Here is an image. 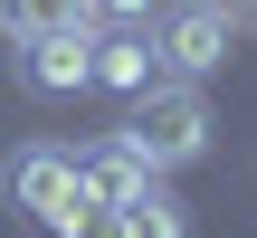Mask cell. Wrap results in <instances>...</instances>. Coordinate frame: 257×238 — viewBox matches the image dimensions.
Returning a JSON list of instances; mask_svg holds the SVG:
<instances>
[{"label":"cell","mask_w":257,"mask_h":238,"mask_svg":"<svg viewBox=\"0 0 257 238\" xmlns=\"http://www.w3.org/2000/svg\"><path fill=\"white\" fill-rule=\"evenodd\" d=\"M124 134H134V153H143L153 172H181V162L210 153V95H200L191 76H153V86L134 95Z\"/></svg>","instance_id":"1"},{"label":"cell","mask_w":257,"mask_h":238,"mask_svg":"<svg viewBox=\"0 0 257 238\" xmlns=\"http://www.w3.org/2000/svg\"><path fill=\"white\" fill-rule=\"evenodd\" d=\"M229 48H238V10L229 0H162V29H153V57L172 67V76H219L229 67Z\"/></svg>","instance_id":"2"},{"label":"cell","mask_w":257,"mask_h":238,"mask_svg":"<svg viewBox=\"0 0 257 238\" xmlns=\"http://www.w3.org/2000/svg\"><path fill=\"white\" fill-rule=\"evenodd\" d=\"M0 191H10V210H29V219H67L76 200H86V172H76V153L67 143H19L10 162H0Z\"/></svg>","instance_id":"3"},{"label":"cell","mask_w":257,"mask_h":238,"mask_svg":"<svg viewBox=\"0 0 257 238\" xmlns=\"http://www.w3.org/2000/svg\"><path fill=\"white\" fill-rule=\"evenodd\" d=\"M19 86H29V95H76V86H95V19H86V29H38V38H19Z\"/></svg>","instance_id":"4"},{"label":"cell","mask_w":257,"mask_h":238,"mask_svg":"<svg viewBox=\"0 0 257 238\" xmlns=\"http://www.w3.org/2000/svg\"><path fill=\"white\" fill-rule=\"evenodd\" d=\"M76 172H86V191H95V200H134V191H153V162L134 153V134H124V124H114L105 143H86V153H76Z\"/></svg>","instance_id":"5"},{"label":"cell","mask_w":257,"mask_h":238,"mask_svg":"<svg viewBox=\"0 0 257 238\" xmlns=\"http://www.w3.org/2000/svg\"><path fill=\"white\" fill-rule=\"evenodd\" d=\"M162 76V57H153V38H134V29H114V38H95V86H114V95H143Z\"/></svg>","instance_id":"6"},{"label":"cell","mask_w":257,"mask_h":238,"mask_svg":"<svg viewBox=\"0 0 257 238\" xmlns=\"http://www.w3.org/2000/svg\"><path fill=\"white\" fill-rule=\"evenodd\" d=\"M95 0H0V38H38V29H86Z\"/></svg>","instance_id":"7"},{"label":"cell","mask_w":257,"mask_h":238,"mask_svg":"<svg viewBox=\"0 0 257 238\" xmlns=\"http://www.w3.org/2000/svg\"><path fill=\"white\" fill-rule=\"evenodd\" d=\"M124 238H191V219H181L172 191H134L124 200Z\"/></svg>","instance_id":"8"},{"label":"cell","mask_w":257,"mask_h":238,"mask_svg":"<svg viewBox=\"0 0 257 238\" xmlns=\"http://www.w3.org/2000/svg\"><path fill=\"white\" fill-rule=\"evenodd\" d=\"M57 238H124V200H95V191H86V200L57 219Z\"/></svg>","instance_id":"9"},{"label":"cell","mask_w":257,"mask_h":238,"mask_svg":"<svg viewBox=\"0 0 257 238\" xmlns=\"http://www.w3.org/2000/svg\"><path fill=\"white\" fill-rule=\"evenodd\" d=\"M95 10H105V19H124V29H134V19H153V0H95Z\"/></svg>","instance_id":"10"},{"label":"cell","mask_w":257,"mask_h":238,"mask_svg":"<svg viewBox=\"0 0 257 238\" xmlns=\"http://www.w3.org/2000/svg\"><path fill=\"white\" fill-rule=\"evenodd\" d=\"M238 10H257V0H238Z\"/></svg>","instance_id":"11"}]
</instances>
